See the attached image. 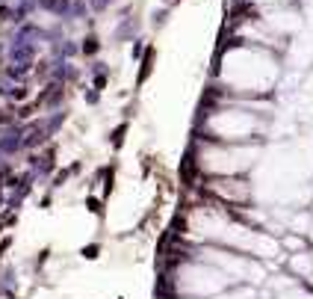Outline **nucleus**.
Listing matches in <instances>:
<instances>
[{"label":"nucleus","instance_id":"4468645a","mask_svg":"<svg viewBox=\"0 0 313 299\" xmlns=\"http://www.w3.org/2000/svg\"><path fill=\"white\" fill-rule=\"evenodd\" d=\"M104 86H106V74H95V89L101 92Z\"/></svg>","mask_w":313,"mask_h":299},{"label":"nucleus","instance_id":"2eb2a0df","mask_svg":"<svg viewBox=\"0 0 313 299\" xmlns=\"http://www.w3.org/2000/svg\"><path fill=\"white\" fill-rule=\"evenodd\" d=\"M89 211H92V213H101V202H98V198H89Z\"/></svg>","mask_w":313,"mask_h":299},{"label":"nucleus","instance_id":"f03ea898","mask_svg":"<svg viewBox=\"0 0 313 299\" xmlns=\"http://www.w3.org/2000/svg\"><path fill=\"white\" fill-rule=\"evenodd\" d=\"M33 56H35L33 42H15L12 39V48H9V59L12 62H33Z\"/></svg>","mask_w":313,"mask_h":299},{"label":"nucleus","instance_id":"f257e3e1","mask_svg":"<svg viewBox=\"0 0 313 299\" xmlns=\"http://www.w3.org/2000/svg\"><path fill=\"white\" fill-rule=\"evenodd\" d=\"M18 148H24V127H21V124H12V127H6L3 137H0V151H3V154H15Z\"/></svg>","mask_w":313,"mask_h":299},{"label":"nucleus","instance_id":"39448f33","mask_svg":"<svg viewBox=\"0 0 313 299\" xmlns=\"http://www.w3.org/2000/svg\"><path fill=\"white\" fill-rule=\"evenodd\" d=\"M151 62H154V48H148L145 56H142V69H139V80H136V86H142V83L148 80V74H151Z\"/></svg>","mask_w":313,"mask_h":299},{"label":"nucleus","instance_id":"dca6fc26","mask_svg":"<svg viewBox=\"0 0 313 299\" xmlns=\"http://www.w3.org/2000/svg\"><path fill=\"white\" fill-rule=\"evenodd\" d=\"M83 255H86V258H95V255H98V246H89V249H83Z\"/></svg>","mask_w":313,"mask_h":299},{"label":"nucleus","instance_id":"ddd939ff","mask_svg":"<svg viewBox=\"0 0 313 299\" xmlns=\"http://www.w3.org/2000/svg\"><path fill=\"white\" fill-rule=\"evenodd\" d=\"M89 6H92L95 12H104L106 6H109V0H89Z\"/></svg>","mask_w":313,"mask_h":299},{"label":"nucleus","instance_id":"f3484780","mask_svg":"<svg viewBox=\"0 0 313 299\" xmlns=\"http://www.w3.org/2000/svg\"><path fill=\"white\" fill-rule=\"evenodd\" d=\"M166 3H174V0H166Z\"/></svg>","mask_w":313,"mask_h":299},{"label":"nucleus","instance_id":"20e7f679","mask_svg":"<svg viewBox=\"0 0 313 299\" xmlns=\"http://www.w3.org/2000/svg\"><path fill=\"white\" fill-rule=\"evenodd\" d=\"M195 169H198V166H195V157H192V154H186V157H183V163H180V178H183V184H186V187H192Z\"/></svg>","mask_w":313,"mask_h":299},{"label":"nucleus","instance_id":"9d476101","mask_svg":"<svg viewBox=\"0 0 313 299\" xmlns=\"http://www.w3.org/2000/svg\"><path fill=\"white\" fill-rule=\"evenodd\" d=\"M166 21H169V12H166V9H160V12L151 15V24H154V27H166Z\"/></svg>","mask_w":313,"mask_h":299},{"label":"nucleus","instance_id":"423d86ee","mask_svg":"<svg viewBox=\"0 0 313 299\" xmlns=\"http://www.w3.org/2000/svg\"><path fill=\"white\" fill-rule=\"evenodd\" d=\"M98 51H101L98 36H86V39H83V45H80V53H83V56H95Z\"/></svg>","mask_w":313,"mask_h":299},{"label":"nucleus","instance_id":"9b49d317","mask_svg":"<svg viewBox=\"0 0 313 299\" xmlns=\"http://www.w3.org/2000/svg\"><path fill=\"white\" fill-rule=\"evenodd\" d=\"M83 101H86V104H98V101H101V95H98V89H83Z\"/></svg>","mask_w":313,"mask_h":299},{"label":"nucleus","instance_id":"0eeeda50","mask_svg":"<svg viewBox=\"0 0 313 299\" xmlns=\"http://www.w3.org/2000/svg\"><path fill=\"white\" fill-rule=\"evenodd\" d=\"M133 33H136V21H133V18H124L122 27L115 30V39L122 42V39H127V36H133Z\"/></svg>","mask_w":313,"mask_h":299},{"label":"nucleus","instance_id":"f8f14e48","mask_svg":"<svg viewBox=\"0 0 313 299\" xmlns=\"http://www.w3.org/2000/svg\"><path fill=\"white\" fill-rule=\"evenodd\" d=\"M145 51H148V48L142 45V39H136V42H133V48H130V56H133V59H139Z\"/></svg>","mask_w":313,"mask_h":299},{"label":"nucleus","instance_id":"6e6552de","mask_svg":"<svg viewBox=\"0 0 313 299\" xmlns=\"http://www.w3.org/2000/svg\"><path fill=\"white\" fill-rule=\"evenodd\" d=\"M62 122H65V113H53L51 119L45 122V130H48V137H53L59 127H62Z\"/></svg>","mask_w":313,"mask_h":299},{"label":"nucleus","instance_id":"1a4fd4ad","mask_svg":"<svg viewBox=\"0 0 313 299\" xmlns=\"http://www.w3.org/2000/svg\"><path fill=\"white\" fill-rule=\"evenodd\" d=\"M124 134H127V122H122L112 134H109V142H112V148H122V142H124Z\"/></svg>","mask_w":313,"mask_h":299},{"label":"nucleus","instance_id":"7ed1b4c3","mask_svg":"<svg viewBox=\"0 0 313 299\" xmlns=\"http://www.w3.org/2000/svg\"><path fill=\"white\" fill-rule=\"evenodd\" d=\"M71 3H74V0H38V6H42V9H48V12H53V15H59V18L68 15Z\"/></svg>","mask_w":313,"mask_h":299}]
</instances>
